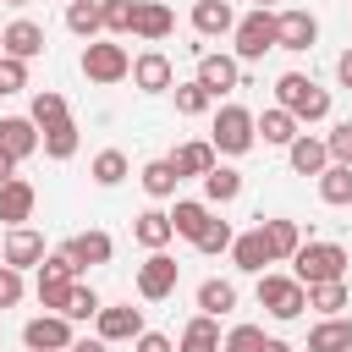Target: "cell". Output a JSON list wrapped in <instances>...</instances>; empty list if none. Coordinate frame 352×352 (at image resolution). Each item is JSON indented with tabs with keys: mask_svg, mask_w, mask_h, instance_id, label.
Segmentation results:
<instances>
[{
	"mask_svg": "<svg viewBox=\"0 0 352 352\" xmlns=\"http://www.w3.org/2000/svg\"><path fill=\"white\" fill-rule=\"evenodd\" d=\"M275 104L292 110V116L308 126V121H324V116H330V88H319L308 72H280V77H275Z\"/></svg>",
	"mask_w": 352,
	"mask_h": 352,
	"instance_id": "cell-1",
	"label": "cell"
},
{
	"mask_svg": "<svg viewBox=\"0 0 352 352\" xmlns=\"http://www.w3.org/2000/svg\"><path fill=\"white\" fill-rule=\"evenodd\" d=\"M346 270H352V253H346L341 242H302V248H297V258H292V275H297L302 286L346 280Z\"/></svg>",
	"mask_w": 352,
	"mask_h": 352,
	"instance_id": "cell-2",
	"label": "cell"
},
{
	"mask_svg": "<svg viewBox=\"0 0 352 352\" xmlns=\"http://www.w3.org/2000/svg\"><path fill=\"white\" fill-rule=\"evenodd\" d=\"M209 143H214V154H226V160H242V154L258 143L253 110H242V104H220V110H214V132H209Z\"/></svg>",
	"mask_w": 352,
	"mask_h": 352,
	"instance_id": "cell-3",
	"label": "cell"
},
{
	"mask_svg": "<svg viewBox=\"0 0 352 352\" xmlns=\"http://www.w3.org/2000/svg\"><path fill=\"white\" fill-rule=\"evenodd\" d=\"M236 60H264V50H280V22H275V11H248V16H236Z\"/></svg>",
	"mask_w": 352,
	"mask_h": 352,
	"instance_id": "cell-4",
	"label": "cell"
},
{
	"mask_svg": "<svg viewBox=\"0 0 352 352\" xmlns=\"http://www.w3.org/2000/svg\"><path fill=\"white\" fill-rule=\"evenodd\" d=\"M258 308L270 314V319H297L302 308H308V286L297 280V275H258Z\"/></svg>",
	"mask_w": 352,
	"mask_h": 352,
	"instance_id": "cell-5",
	"label": "cell"
},
{
	"mask_svg": "<svg viewBox=\"0 0 352 352\" xmlns=\"http://www.w3.org/2000/svg\"><path fill=\"white\" fill-rule=\"evenodd\" d=\"M82 77H88V82H99V88H110V82L132 77V55H126L121 44L94 38V44H82Z\"/></svg>",
	"mask_w": 352,
	"mask_h": 352,
	"instance_id": "cell-6",
	"label": "cell"
},
{
	"mask_svg": "<svg viewBox=\"0 0 352 352\" xmlns=\"http://www.w3.org/2000/svg\"><path fill=\"white\" fill-rule=\"evenodd\" d=\"M176 280H182V264H176L170 253H148V258L138 264V297H143V302H165V297L176 292Z\"/></svg>",
	"mask_w": 352,
	"mask_h": 352,
	"instance_id": "cell-7",
	"label": "cell"
},
{
	"mask_svg": "<svg viewBox=\"0 0 352 352\" xmlns=\"http://www.w3.org/2000/svg\"><path fill=\"white\" fill-rule=\"evenodd\" d=\"M72 319L66 314H38V319H28L22 324V346L28 352H72Z\"/></svg>",
	"mask_w": 352,
	"mask_h": 352,
	"instance_id": "cell-8",
	"label": "cell"
},
{
	"mask_svg": "<svg viewBox=\"0 0 352 352\" xmlns=\"http://www.w3.org/2000/svg\"><path fill=\"white\" fill-rule=\"evenodd\" d=\"M192 77H198L214 99L248 82V77H242V60H236V55H214V50H198V72H192Z\"/></svg>",
	"mask_w": 352,
	"mask_h": 352,
	"instance_id": "cell-9",
	"label": "cell"
},
{
	"mask_svg": "<svg viewBox=\"0 0 352 352\" xmlns=\"http://www.w3.org/2000/svg\"><path fill=\"white\" fill-rule=\"evenodd\" d=\"M94 330H99V341H138L148 324H143V308H132V302H104L99 319H94Z\"/></svg>",
	"mask_w": 352,
	"mask_h": 352,
	"instance_id": "cell-10",
	"label": "cell"
},
{
	"mask_svg": "<svg viewBox=\"0 0 352 352\" xmlns=\"http://www.w3.org/2000/svg\"><path fill=\"white\" fill-rule=\"evenodd\" d=\"M275 22H280V50L302 55V50H314V44H319V16H314V11L286 6V11H275Z\"/></svg>",
	"mask_w": 352,
	"mask_h": 352,
	"instance_id": "cell-11",
	"label": "cell"
},
{
	"mask_svg": "<svg viewBox=\"0 0 352 352\" xmlns=\"http://www.w3.org/2000/svg\"><path fill=\"white\" fill-rule=\"evenodd\" d=\"M44 148V132L28 121V116H0V154H11L16 165L22 160H33Z\"/></svg>",
	"mask_w": 352,
	"mask_h": 352,
	"instance_id": "cell-12",
	"label": "cell"
},
{
	"mask_svg": "<svg viewBox=\"0 0 352 352\" xmlns=\"http://www.w3.org/2000/svg\"><path fill=\"white\" fill-rule=\"evenodd\" d=\"M132 82H138L143 94H170V88H176L170 55H165V50H143V55L132 60Z\"/></svg>",
	"mask_w": 352,
	"mask_h": 352,
	"instance_id": "cell-13",
	"label": "cell"
},
{
	"mask_svg": "<svg viewBox=\"0 0 352 352\" xmlns=\"http://www.w3.org/2000/svg\"><path fill=\"white\" fill-rule=\"evenodd\" d=\"M50 253H44V236L33 231V226H16V231H6V253H0V264H11V270H38Z\"/></svg>",
	"mask_w": 352,
	"mask_h": 352,
	"instance_id": "cell-14",
	"label": "cell"
},
{
	"mask_svg": "<svg viewBox=\"0 0 352 352\" xmlns=\"http://www.w3.org/2000/svg\"><path fill=\"white\" fill-rule=\"evenodd\" d=\"M33 204H38V192H33V182H22V176H11V182L0 187V226H6V231H16V226H28V220H33Z\"/></svg>",
	"mask_w": 352,
	"mask_h": 352,
	"instance_id": "cell-15",
	"label": "cell"
},
{
	"mask_svg": "<svg viewBox=\"0 0 352 352\" xmlns=\"http://www.w3.org/2000/svg\"><path fill=\"white\" fill-rule=\"evenodd\" d=\"M0 44H6V55L33 60V55H44V28H38L33 16H16V22H6V28H0Z\"/></svg>",
	"mask_w": 352,
	"mask_h": 352,
	"instance_id": "cell-16",
	"label": "cell"
},
{
	"mask_svg": "<svg viewBox=\"0 0 352 352\" xmlns=\"http://www.w3.org/2000/svg\"><path fill=\"white\" fill-rule=\"evenodd\" d=\"M253 126H258V143H270V148H292L297 132H302V121L292 110H280V104H270L264 116H253Z\"/></svg>",
	"mask_w": 352,
	"mask_h": 352,
	"instance_id": "cell-17",
	"label": "cell"
},
{
	"mask_svg": "<svg viewBox=\"0 0 352 352\" xmlns=\"http://www.w3.org/2000/svg\"><path fill=\"white\" fill-rule=\"evenodd\" d=\"M286 160H292L297 176H314V182L330 170V148H324V138H314V132H297V143L286 148Z\"/></svg>",
	"mask_w": 352,
	"mask_h": 352,
	"instance_id": "cell-18",
	"label": "cell"
},
{
	"mask_svg": "<svg viewBox=\"0 0 352 352\" xmlns=\"http://www.w3.org/2000/svg\"><path fill=\"white\" fill-rule=\"evenodd\" d=\"M192 33H198V38H226V33H236L231 0H198V6H192Z\"/></svg>",
	"mask_w": 352,
	"mask_h": 352,
	"instance_id": "cell-19",
	"label": "cell"
},
{
	"mask_svg": "<svg viewBox=\"0 0 352 352\" xmlns=\"http://www.w3.org/2000/svg\"><path fill=\"white\" fill-rule=\"evenodd\" d=\"M132 236L148 248V253H165L170 242H176V226H170V209H143L138 220H132Z\"/></svg>",
	"mask_w": 352,
	"mask_h": 352,
	"instance_id": "cell-20",
	"label": "cell"
},
{
	"mask_svg": "<svg viewBox=\"0 0 352 352\" xmlns=\"http://www.w3.org/2000/svg\"><path fill=\"white\" fill-rule=\"evenodd\" d=\"M66 253H72V264L77 270H94V264H110V253H116V242H110V231H77L72 242H60Z\"/></svg>",
	"mask_w": 352,
	"mask_h": 352,
	"instance_id": "cell-21",
	"label": "cell"
},
{
	"mask_svg": "<svg viewBox=\"0 0 352 352\" xmlns=\"http://www.w3.org/2000/svg\"><path fill=\"white\" fill-rule=\"evenodd\" d=\"M231 264H236L242 275H264V264H275V258H270V242H264V226H253V231H242V236L231 242Z\"/></svg>",
	"mask_w": 352,
	"mask_h": 352,
	"instance_id": "cell-22",
	"label": "cell"
},
{
	"mask_svg": "<svg viewBox=\"0 0 352 352\" xmlns=\"http://www.w3.org/2000/svg\"><path fill=\"white\" fill-rule=\"evenodd\" d=\"M209 220H214V209H209L204 198H176V209H170V226H176V236H187L192 248H198V236L209 231Z\"/></svg>",
	"mask_w": 352,
	"mask_h": 352,
	"instance_id": "cell-23",
	"label": "cell"
},
{
	"mask_svg": "<svg viewBox=\"0 0 352 352\" xmlns=\"http://www.w3.org/2000/svg\"><path fill=\"white\" fill-rule=\"evenodd\" d=\"M258 226H264V242H270V258H275V264H292L297 248L308 242L297 220H258Z\"/></svg>",
	"mask_w": 352,
	"mask_h": 352,
	"instance_id": "cell-24",
	"label": "cell"
},
{
	"mask_svg": "<svg viewBox=\"0 0 352 352\" xmlns=\"http://www.w3.org/2000/svg\"><path fill=\"white\" fill-rule=\"evenodd\" d=\"M170 28H176L170 6H160V0H138V22H132V33H138L143 44H160V38H170Z\"/></svg>",
	"mask_w": 352,
	"mask_h": 352,
	"instance_id": "cell-25",
	"label": "cell"
},
{
	"mask_svg": "<svg viewBox=\"0 0 352 352\" xmlns=\"http://www.w3.org/2000/svg\"><path fill=\"white\" fill-rule=\"evenodd\" d=\"M308 352H352V319L336 314V319H319L308 330Z\"/></svg>",
	"mask_w": 352,
	"mask_h": 352,
	"instance_id": "cell-26",
	"label": "cell"
},
{
	"mask_svg": "<svg viewBox=\"0 0 352 352\" xmlns=\"http://www.w3.org/2000/svg\"><path fill=\"white\" fill-rule=\"evenodd\" d=\"M220 319H209V314H192L187 319V330H182V341H176V352H220Z\"/></svg>",
	"mask_w": 352,
	"mask_h": 352,
	"instance_id": "cell-27",
	"label": "cell"
},
{
	"mask_svg": "<svg viewBox=\"0 0 352 352\" xmlns=\"http://www.w3.org/2000/svg\"><path fill=\"white\" fill-rule=\"evenodd\" d=\"M170 165H176V176H209L214 165H220V154H214V143H182L176 154H170Z\"/></svg>",
	"mask_w": 352,
	"mask_h": 352,
	"instance_id": "cell-28",
	"label": "cell"
},
{
	"mask_svg": "<svg viewBox=\"0 0 352 352\" xmlns=\"http://www.w3.org/2000/svg\"><path fill=\"white\" fill-rule=\"evenodd\" d=\"M236 198H242V170L236 165H214L204 176V204L214 209V204H236Z\"/></svg>",
	"mask_w": 352,
	"mask_h": 352,
	"instance_id": "cell-29",
	"label": "cell"
},
{
	"mask_svg": "<svg viewBox=\"0 0 352 352\" xmlns=\"http://www.w3.org/2000/svg\"><path fill=\"white\" fill-rule=\"evenodd\" d=\"M28 121H33L38 132H50V126L72 121V110H66V99H60L55 88H38V94H33V104H28Z\"/></svg>",
	"mask_w": 352,
	"mask_h": 352,
	"instance_id": "cell-30",
	"label": "cell"
},
{
	"mask_svg": "<svg viewBox=\"0 0 352 352\" xmlns=\"http://www.w3.org/2000/svg\"><path fill=\"white\" fill-rule=\"evenodd\" d=\"M236 308V286L231 280H220V275H209L204 286H198V314H209V319H226Z\"/></svg>",
	"mask_w": 352,
	"mask_h": 352,
	"instance_id": "cell-31",
	"label": "cell"
},
{
	"mask_svg": "<svg viewBox=\"0 0 352 352\" xmlns=\"http://www.w3.org/2000/svg\"><path fill=\"white\" fill-rule=\"evenodd\" d=\"M66 28L94 44V38L104 33V6H99V0H72V6H66Z\"/></svg>",
	"mask_w": 352,
	"mask_h": 352,
	"instance_id": "cell-32",
	"label": "cell"
},
{
	"mask_svg": "<svg viewBox=\"0 0 352 352\" xmlns=\"http://www.w3.org/2000/svg\"><path fill=\"white\" fill-rule=\"evenodd\" d=\"M308 308H314L319 319H336L341 308H352V292H346V280H324V286H308Z\"/></svg>",
	"mask_w": 352,
	"mask_h": 352,
	"instance_id": "cell-33",
	"label": "cell"
},
{
	"mask_svg": "<svg viewBox=\"0 0 352 352\" xmlns=\"http://www.w3.org/2000/svg\"><path fill=\"white\" fill-rule=\"evenodd\" d=\"M138 182H143V192H148V198H176V182H182V176H176V165H170V160H148V165L138 170Z\"/></svg>",
	"mask_w": 352,
	"mask_h": 352,
	"instance_id": "cell-34",
	"label": "cell"
},
{
	"mask_svg": "<svg viewBox=\"0 0 352 352\" xmlns=\"http://www.w3.org/2000/svg\"><path fill=\"white\" fill-rule=\"evenodd\" d=\"M126 170H132V165H126V154H121V148H99V154H94V165H88V176H94L99 187H121V182H126Z\"/></svg>",
	"mask_w": 352,
	"mask_h": 352,
	"instance_id": "cell-35",
	"label": "cell"
},
{
	"mask_svg": "<svg viewBox=\"0 0 352 352\" xmlns=\"http://www.w3.org/2000/svg\"><path fill=\"white\" fill-rule=\"evenodd\" d=\"M319 198H324L330 209H346V204H352V165H330V170L319 176Z\"/></svg>",
	"mask_w": 352,
	"mask_h": 352,
	"instance_id": "cell-36",
	"label": "cell"
},
{
	"mask_svg": "<svg viewBox=\"0 0 352 352\" xmlns=\"http://www.w3.org/2000/svg\"><path fill=\"white\" fill-rule=\"evenodd\" d=\"M220 352H270V336H264V324H231Z\"/></svg>",
	"mask_w": 352,
	"mask_h": 352,
	"instance_id": "cell-37",
	"label": "cell"
},
{
	"mask_svg": "<svg viewBox=\"0 0 352 352\" xmlns=\"http://www.w3.org/2000/svg\"><path fill=\"white\" fill-rule=\"evenodd\" d=\"M170 94H176V116H204V110L214 104V94H209L198 77H192V82H176Z\"/></svg>",
	"mask_w": 352,
	"mask_h": 352,
	"instance_id": "cell-38",
	"label": "cell"
},
{
	"mask_svg": "<svg viewBox=\"0 0 352 352\" xmlns=\"http://www.w3.org/2000/svg\"><path fill=\"white\" fill-rule=\"evenodd\" d=\"M99 308H104V297H99L94 286H82V280H77V286H72V302H66V319H72V324L99 319Z\"/></svg>",
	"mask_w": 352,
	"mask_h": 352,
	"instance_id": "cell-39",
	"label": "cell"
},
{
	"mask_svg": "<svg viewBox=\"0 0 352 352\" xmlns=\"http://www.w3.org/2000/svg\"><path fill=\"white\" fill-rule=\"evenodd\" d=\"M44 154H50V160H72V154H77V121L50 126V132H44Z\"/></svg>",
	"mask_w": 352,
	"mask_h": 352,
	"instance_id": "cell-40",
	"label": "cell"
},
{
	"mask_svg": "<svg viewBox=\"0 0 352 352\" xmlns=\"http://www.w3.org/2000/svg\"><path fill=\"white\" fill-rule=\"evenodd\" d=\"M104 6V33H132V22H138V0H99Z\"/></svg>",
	"mask_w": 352,
	"mask_h": 352,
	"instance_id": "cell-41",
	"label": "cell"
},
{
	"mask_svg": "<svg viewBox=\"0 0 352 352\" xmlns=\"http://www.w3.org/2000/svg\"><path fill=\"white\" fill-rule=\"evenodd\" d=\"M231 242H236V231H231V220H209V231L198 236V253H231Z\"/></svg>",
	"mask_w": 352,
	"mask_h": 352,
	"instance_id": "cell-42",
	"label": "cell"
},
{
	"mask_svg": "<svg viewBox=\"0 0 352 352\" xmlns=\"http://www.w3.org/2000/svg\"><path fill=\"white\" fill-rule=\"evenodd\" d=\"M324 148H330V165H352V121H336L324 132Z\"/></svg>",
	"mask_w": 352,
	"mask_h": 352,
	"instance_id": "cell-43",
	"label": "cell"
},
{
	"mask_svg": "<svg viewBox=\"0 0 352 352\" xmlns=\"http://www.w3.org/2000/svg\"><path fill=\"white\" fill-rule=\"evenodd\" d=\"M72 286H77V280H44V275H38V302H44L50 314H66V302H72Z\"/></svg>",
	"mask_w": 352,
	"mask_h": 352,
	"instance_id": "cell-44",
	"label": "cell"
},
{
	"mask_svg": "<svg viewBox=\"0 0 352 352\" xmlns=\"http://www.w3.org/2000/svg\"><path fill=\"white\" fill-rule=\"evenodd\" d=\"M38 275H44V280H77L82 270L72 264V253H66V248H55V253H50V258L38 264Z\"/></svg>",
	"mask_w": 352,
	"mask_h": 352,
	"instance_id": "cell-45",
	"label": "cell"
},
{
	"mask_svg": "<svg viewBox=\"0 0 352 352\" xmlns=\"http://www.w3.org/2000/svg\"><path fill=\"white\" fill-rule=\"evenodd\" d=\"M22 88H28V60L0 55V94H22Z\"/></svg>",
	"mask_w": 352,
	"mask_h": 352,
	"instance_id": "cell-46",
	"label": "cell"
},
{
	"mask_svg": "<svg viewBox=\"0 0 352 352\" xmlns=\"http://www.w3.org/2000/svg\"><path fill=\"white\" fill-rule=\"evenodd\" d=\"M22 270H11V264H0V308H16L22 302Z\"/></svg>",
	"mask_w": 352,
	"mask_h": 352,
	"instance_id": "cell-47",
	"label": "cell"
},
{
	"mask_svg": "<svg viewBox=\"0 0 352 352\" xmlns=\"http://www.w3.org/2000/svg\"><path fill=\"white\" fill-rule=\"evenodd\" d=\"M132 352H176V341H170V336H160V330H143V336L132 341Z\"/></svg>",
	"mask_w": 352,
	"mask_h": 352,
	"instance_id": "cell-48",
	"label": "cell"
},
{
	"mask_svg": "<svg viewBox=\"0 0 352 352\" xmlns=\"http://www.w3.org/2000/svg\"><path fill=\"white\" fill-rule=\"evenodd\" d=\"M336 82H341V88H352V50H341V55H336Z\"/></svg>",
	"mask_w": 352,
	"mask_h": 352,
	"instance_id": "cell-49",
	"label": "cell"
},
{
	"mask_svg": "<svg viewBox=\"0 0 352 352\" xmlns=\"http://www.w3.org/2000/svg\"><path fill=\"white\" fill-rule=\"evenodd\" d=\"M72 352H110V341H99V336H94V341H88V336H77V341H72Z\"/></svg>",
	"mask_w": 352,
	"mask_h": 352,
	"instance_id": "cell-50",
	"label": "cell"
},
{
	"mask_svg": "<svg viewBox=\"0 0 352 352\" xmlns=\"http://www.w3.org/2000/svg\"><path fill=\"white\" fill-rule=\"evenodd\" d=\"M11 176H16V160H11V154H0V187H6Z\"/></svg>",
	"mask_w": 352,
	"mask_h": 352,
	"instance_id": "cell-51",
	"label": "cell"
},
{
	"mask_svg": "<svg viewBox=\"0 0 352 352\" xmlns=\"http://www.w3.org/2000/svg\"><path fill=\"white\" fill-rule=\"evenodd\" d=\"M270 352H297V346H292V341H275V336H270Z\"/></svg>",
	"mask_w": 352,
	"mask_h": 352,
	"instance_id": "cell-52",
	"label": "cell"
},
{
	"mask_svg": "<svg viewBox=\"0 0 352 352\" xmlns=\"http://www.w3.org/2000/svg\"><path fill=\"white\" fill-rule=\"evenodd\" d=\"M253 6H258V11H275V0H253Z\"/></svg>",
	"mask_w": 352,
	"mask_h": 352,
	"instance_id": "cell-53",
	"label": "cell"
},
{
	"mask_svg": "<svg viewBox=\"0 0 352 352\" xmlns=\"http://www.w3.org/2000/svg\"><path fill=\"white\" fill-rule=\"evenodd\" d=\"M0 6H28V0H0Z\"/></svg>",
	"mask_w": 352,
	"mask_h": 352,
	"instance_id": "cell-54",
	"label": "cell"
},
{
	"mask_svg": "<svg viewBox=\"0 0 352 352\" xmlns=\"http://www.w3.org/2000/svg\"><path fill=\"white\" fill-rule=\"evenodd\" d=\"M0 253H6V236H0Z\"/></svg>",
	"mask_w": 352,
	"mask_h": 352,
	"instance_id": "cell-55",
	"label": "cell"
},
{
	"mask_svg": "<svg viewBox=\"0 0 352 352\" xmlns=\"http://www.w3.org/2000/svg\"><path fill=\"white\" fill-rule=\"evenodd\" d=\"M0 55H6V44H0Z\"/></svg>",
	"mask_w": 352,
	"mask_h": 352,
	"instance_id": "cell-56",
	"label": "cell"
},
{
	"mask_svg": "<svg viewBox=\"0 0 352 352\" xmlns=\"http://www.w3.org/2000/svg\"><path fill=\"white\" fill-rule=\"evenodd\" d=\"M66 6H72V0H66Z\"/></svg>",
	"mask_w": 352,
	"mask_h": 352,
	"instance_id": "cell-57",
	"label": "cell"
}]
</instances>
